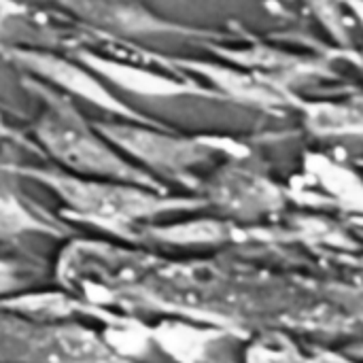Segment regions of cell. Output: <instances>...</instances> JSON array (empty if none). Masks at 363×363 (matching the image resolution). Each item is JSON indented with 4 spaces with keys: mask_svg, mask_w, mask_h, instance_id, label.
Instances as JSON below:
<instances>
[{
    "mask_svg": "<svg viewBox=\"0 0 363 363\" xmlns=\"http://www.w3.org/2000/svg\"><path fill=\"white\" fill-rule=\"evenodd\" d=\"M311 123L319 132H363V111L355 106L319 104L311 111Z\"/></svg>",
    "mask_w": 363,
    "mask_h": 363,
    "instance_id": "9",
    "label": "cell"
},
{
    "mask_svg": "<svg viewBox=\"0 0 363 363\" xmlns=\"http://www.w3.org/2000/svg\"><path fill=\"white\" fill-rule=\"evenodd\" d=\"M202 74L211 77L217 85L225 87L228 91L236 94V96H242L247 100H257V102H279L281 96H277V91L268 85H262L257 83L255 79L242 74V72H234V70H223L219 66H213V68H206L202 64H194Z\"/></svg>",
    "mask_w": 363,
    "mask_h": 363,
    "instance_id": "8",
    "label": "cell"
},
{
    "mask_svg": "<svg viewBox=\"0 0 363 363\" xmlns=\"http://www.w3.org/2000/svg\"><path fill=\"white\" fill-rule=\"evenodd\" d=\"M315 2V6L325 15V17H330L332 21H336V11H334V0H313Z\"/></svg>",
    "mask_w": 363,
    "mask_h": 363,
    "instance_id": "13",
    "label": "cell"
},
{
    "mask_svg": "<svg viewBox=\"0 0 363 363\" xmlns=\"http://www.w3.org/2000/svg\"><path fill=\"white\" fill-rule=\"evenodd\" d=\"M96 130L128 155L162 170H179L200 157V147L136 121H96Z\"/></svg>",
    "mask_w": 363,
    "mask_h": 363,
    "instance_id": "5",
    "label": "cell"
},
{
    "mask_svg": "<svg viewBox=\"0 0 363 363\" xmlns=\"http://www.w3.org/2000/svg\"><path fill=\"white\" fill-rule=\"evenodd\" d=\"M45 363H121L111 349L89 330L60 328L47 334L38 345Z\"/></svg>",
    "mask_w": 363,
    "mask_h": 363,
    "instance_id": "7",
    "label": "cell"
},
{
    "mask_svg": "<svg viewBox=\"0 0 363 363\" xmlns=\"http://www.w3.org/2000/svg\"><path fill=\"white\" fill-rule=\"evenodd\" d=\"M72 57L79 60L89 70H94L104 83H108L121 91L134 94V96L177 98V96H189V94H206L194 81L177 79V77H170L155 68H149L145 64H134L128 60H119V57H113L106 53L91 51V49H77V51H72Z\"/></svg>",
    "mask_w": 363,
    "mask_h": 363,
    "instance_id": "6",
    "label": "cell"
},
{
    "mask_svg": "<svg viewBox=\"0 0 363 363\" xmlns=\"http://www.w3.org/2000/svg\"><path fill=\"white\" fill-rule=\"evenodd\" d=\"M21 11H26V6L17 0H0V30L4 26V21L11 17V15H19Z\"/></svg>",
    "mask_w": 363,
    "mask_h": 363,
    "instance_id": "12",
    "label": "cell"
},
{
    "mask_svg": "<svg viewBox=\"0 0 363 363\" xmlns=\"http://www.w3.org/2000/svg\"><path fill=\"white\" fill-rule=\"evenodd\" d=\"M32 228H36L34 215L23 206L13 187L0 179V236L21 234Z\"/></svg>",
    "mask_w": 363,
    "mask_h": 363,
    "instance_id": "10",
    "label": "cell"
},
{
    "mask_svg": "<svg viewBox=\"0 0 363 363\" xmlns=\"http://www.w3.org/2000/svg\"><path fill=\"white\" fill-rule=\"evenodd\" d=\"M15 279H17V272L11 264L6 262H0V294L9 291L15 287Z\"/></svg>",
    "mask_w": 363,
    "mask_h": 363,
    "instance_id": "11",
    "label": "cell"
},
{
    "mask_svg": "<svg viewBox=\"0 0 363 363\" xmlns=\"http://www.w3.org/2000/svg\"><path fill=\"white\" fill-rule=\"evenodd\" d=\"M85 26L121 36H157V34H191L189 28L160 17L140 0H53Z\"/></svg>",
    "mask_w": 363,
    "mask_h": 363,
    "instance_id": "4",
    "label": "cell"
},
{
    "mask_svg": "<svg viewBox=\"0 0 363 363\" xmlns=\"http://www.w3.org/2000/svg\"><path fill=\"white\" fill-rule=\"evenodd\" d=\"M23 85L43 100V111L32 128L34 138L57 164L70 170V174L123 183L145 181L96 125L79 113L72 98L30 77H23Z\"/></svg>",
    "mask_w": 363,
    "mask_h": 363,
    "instance_id": "1",
    "label": "cell"
},
{
    "mask_svg": "<svg viewBox=\"0 0 363 363\" xmlns=\"http://www.w3.org/2000/svg\"><path fill=\"white\" fill-rule=\"evenodd\" d=\"M72 208L79 217L108 228H123L130 221L155 211L157 198L123 181L89 179L64 172H34Z\"/></svg>",
    "mask_w": 363,
    "mask_h": 363,
    "instance_id": "3",
    "label": "cell"
},
{
    "mask_svg": "<svg viewBox=\"0 0 363 363\" xmlns=\"http://www.w3.org/2000/svg\"><path fill=\"white\" fill-rule=\"evenodd\" d=\"M0 55L6 62L15 64L19 70H23L26 77L36 79L68 98L83 100L123 121L149 123V119H145L138 111L119 100L94 70H89L74 57H64L53 51L19 45H0Z\"/></svg>",
    "mask_w": 363,
    "mask_h": 363,
    "instance_id": "2",
    "label": "cell"
},
{
    "mask_svg": "<svg viewBox=\"0 0 363 363\" xmlns=\"http://www.w3.org/2000/svg\"><path fill=\"white\" fill-rule=\"evenodd\" d=\"M351 6H353L355 15L362 19V23H363V0H351Z\"/></svg>",
    "mask_w": 363,
    "mask_h": 363,
    "instance_id": "14",
    "label": "cell"
}]
</instances>
